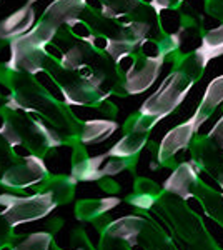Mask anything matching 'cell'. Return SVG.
Wrapping results in <instances>:
<instances>
[{"label":"cell","mask_w":223,"mask_h":250,"mask_svg":"<svg viewBox=\"0 0 223 250\" xmlns=\"http://www.w3.org/2000/svg\"><path fill=\"white\" fill-rule=\"evenodd\" d=\"M198 172H200V167L193 160L182 162L180 165H177L172 175L165 180L163 184L165 192L175 193V195L182 197L183 200L190 199V197H195V192L198 188L197 185L200 184Z\"/></svg>","instance_id":"cell-6"},{"label":"cell","mask_w":223,"mask_h":250,"mask_svg":"<svg viewBox=\"0 0 223 250\" xmlns=\"http://www.w3.org/2000/svg\"><path fill=\"white\" fill-rule=\"evenodd\" d=\"M52 245H54V233L43 230L23 235L17 244L12 245L10 250H50Z\"/></svg>","instance_id":"cell-14"},{"label":"cell","mask_w":223,"mask_h":250,"mask_svg":"<svg viewBox=\"0 0 223 250\" xmlns=\"http://www.w3.org/2000/svg\"><path fill=\"white\" fill-rule=\"evenodd\" d=\"M167 62L172 63L173 70L165 77L155 94L150 95L143 102L139 110L142 115L163 120L165 117L173 114L186 99L192 87L200 82L208 65V62H205L203 57L197 54L195 48L185 54L178 50L177 54L167 57Z\"/></svg>","instance_id":"cell-1"},{"label":"cell","mask_w":223,"mask_h":250,"mask_svg":"<svg viewBox=\"0 0 223 250\" xmlns=\"http://www.w3.org/2000/svg\"><path fill=\"white\" fill-rule=\"evenodd\" d=\"M85 7H87V0H54L47 7L43 17L40 19V23L59 32L60 25L63 23L68 25L72 20L79 19Z\"/></svg>","instance_id":"cell-7"},{"label":"cell","mask_w":223,"mask_h":250,"mask_svg":"<svg viewBox=\"0 0 223 250\" xmlns=\"http://www.w3.org/2000/svg\"><path fill=\"white\" fill-rule=\"evenodd\" d=\"M0 215L10 224V227H19L23 224L42 220L55 210L57 202L50 193L35 192L34 195L19 197L14 193H0Z\"/></svg>","instance_id":"cell-3"},{"label":"cell","mask_w":223,"mask_h":250,"mask_svg":"<svg viewBox=\"0 0 223 250\" xmlns=\"http://www.w3.org/2000/svg\"><path fill=\"white\" fill-rule=\"evenodd\" d=\"M50 173L43 164L42 157L27 155L7 167L0 177V185L10 190H23L28 187H37L43 180L48 179Z\"/></svg>","instance_id":"cell-4"},{"label":"cell","mask_w":223,"mask_h":250,"mask_svg":"<svg viewBox=\"0 0 223 250\" xmlns=\"http://www.w3.org/2000/svg\"><path fill=\"white\" fill-rule=\"evenodd\" d=\"M120 204V199L117 197H108V199H88L80 200L75 205V217L80 222H92L107 215L108 210Z\"/></svg>","instance_id":"cell-11"},{"label":"cell","mask_w":223,"mask_h":250,"mask_svg":"<svg viewBox=\"0 0 223 250\" xmlns=\"http://www.w3.org/2000/svg\"><path fill=\"white\" fill-rule=\"evenodd\" d=\"M208 137L218 145V147L223 148V115L220 117V120H218V122L212 127V130L208 132Z\"/></svg>","instance_id":"cell-16"},{"label":"cell","mask_w":223,"mask_h":250,"mask_svg":"<svg viewBox=\"0 0 223 250\" xmlns=\"http://www.w3.org/2000/svg\"><path fill=\"white\" fill-rule=\"evenodd\" d=\"M200 128L197 127L193 119L190 117L186 122L177 125L167 135L163 137V140L158 145L157 150V160L163 167H172L173 165V157H175L180 150H185L192 145V140L195 139Z\"/></svg>","instance_id":"cell-5"},{"label":"cell","mask_w":223,"mask_h":250,"mask_svg":"<svg viewBox=\"0 0 223 250\" xmlns=\"http://www.w3.org/2000/svg\"><path fill=\"white\" fill-rule=\"evenodd\" d=\"M115 120H87L82 124V130H80L79 142L83 145H92L103 142L117 130Z\"/></svg>","instance_id":"cell-12"},{"label":"cell","mask_w":223,"mask_h":250,"mask_svg":"<svg viewBox=\"0 0 223 250\" xmlns=\"http://www.w3.org/2000/svg\"><path fill=\"white\" fill-rule=\"evenodd\" d=\"M195 50L203 57L205 62L223 55V23L217 27H206L200 37V45L195 47Z\"/></svg>","instance_id":"cell-13"},{"label":"cell","mask_w":223,"mask_h":250,"mask_svg":"<svg viewBox=\"0 0 223 250\" xmlns=\"http://www.w3.org/2000/svg\"><path fill=\"white\" fill-rule=\"evenodd\" d=\"M77 179L72 175H50L35 187L37 192H45L54 197L57 205H65L74 200Z\"/></svg>","instance_id":"cell-9"},{"label":"cell","mask_w":223,"mask_h":250,"mask_svg":"<svg viewBox=\"0 0 223 250\" xmlns=\"http://www.w3.org/2000/svg\"><path fill=\"white\" fill-rule=\"evenodd\" d=\"M23 235H19V233L15 232H10V233H0V250L3 249H10L14 244H17V242L22 239Z\"/></svg>","instance_id":"cell-17"},{"label":"cell","mask_w":223,"mask_h":250,"mask_svg":"<svg viewBox=\"0 0 223 250\" xmlns=\"http://www.w3.org/2000/svg\"><path fill=\"white\" fill-rule=\"evenodd\" d=\"M203 2L205 14L210 19H215L220 23H223V0H203Z\"/></svg>","instance_id":"cell-15"},{"label":"cell","mask_w":223,"mask_h":250,"mask_svg":"<svg viewBox=\"0 0 223 250\" xmlns=\"http://www.w3.org/2000/svg\"><path fill=\"white\" fill-rule=\"evenodd\" d=\"M77 250H80V249H77Z\"/></svg>","instance_id":"cell-20"},{"label":"cell","mask_w":223,"mask_h":250,"mask_svg":"<svg viewBox=\"0 0 223 250\" xmlns=\"http://www.w3.org/2000/svg\"><path fill=\"white\" fill-rule=\"evenodd\" d=\"M220 105H223V75L215 77L206 85L205 94L202 97L200 104H198V108L195 110V114L192 115L197 127L200 128Z\"/></svg>","instance_id":"cell-8"},{"label":"cell","mask_w":223,"mask_h":250,"mask_svg":"<svg viewBox=\"0 0 223 250\" xmlns=\"http://www.w3.org/2000/svg\"><path fill=\"white\" fill-rule=\"evenodd\" d=\"M99 182H100V185H102L103 190H105V192H108V193H115V192H119V190H120L119 184L112 182L110 177H103V179H100Z\"/></svg>","instance_id":"cell-18"},{"label":"cell","mask_w":223,"mask_h":250,"mask_svg":"<svg viewBox=\"0 0 223 250\" xmlns=\"http://www.w3.org/2000/svg\"><path fill=\"white\" fill-rule=\"evenodd\" d=\"M34 9L32 5L22 7L20 10H17L15 14H12L10 17H7L5 20L0 22V39H17L20 35L27 34L28 29L34 25Z\"/></svg>","instance_id":"cell-10"},{"label":"cell","mask_w":223,"mask_h":250,"mask_svg":"<svg viewBox=\"0 0 223 250\" xmlns=\"http://www.w3.org/2000/svg\"><path fill=\"white\" fill-rule=\"evenodd\" d=\"M34 2H37V0H28V5H32Z\"/></svg>","instance_id":"cell-19"},{"label":"cell","mask_w":223,"mask_h":250,"mask_svg":"<svg viewBox=\"0 0 223 250\" xmlns=\"http://www.w3.org/2000/svg\"><path fill=\"white\" fill-rule=\"evenodd\" d=\"M0 135L12 147H23L32 155L45 157L48 152L65 144L59 132H54L42 120L28 117L25 114H12L3 117Z\"/></svg>","instance_id":"cell-2"}]
</instances>
